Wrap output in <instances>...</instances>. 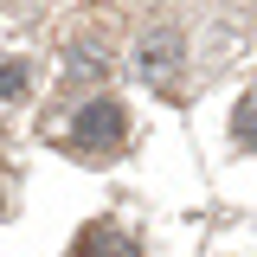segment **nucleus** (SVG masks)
I'll use <instances>...</instances> for the list:
<instances>
[{
    "instance_id": "nucleus-3",
    "label": "nucleus",
    "mask_w": 257,
    "mask_h": 257,
    "mask_svg": "<svg viewBox=\"0 0 257 257\" xmlns=\"http://www.w3.org/2000/svg\"><path fill=\"white\" fill-rule=\"evenodd\" d=\"M174 58H180V39H174V32H148V45H142V71H148V77H167V71H174Z\"/></svg>"
},
{
    "instance_id": "nucleus-4",
    "label": "nucleus",
    "mask_w": 257,
    "mask_h": 257,
    "mask_svg": "<svg viewBox=\"0 0 257 257\" xmlns=\"http://www.w3.org/2000/svg\"><path fill=\"white\" fill-rule=\"evenodd\" d=\"M231 135H238L244 148H251V142H257V90L244 96V103H238V116H231Z\"/></svg>"
},
{
    "instance_id": "nucleus-2",
    "label": "nucleus",
    "mask_w": 257,
    "mask_h": 257,
    "mask_svg": "<svg viewBox=\"0 0 257 257\" xmlns=\"http://www.w3.org/2000/svg\"><path fill=\"white\" fill-rule=\"evenodd\" d=\"M71 257H142V244L128 231H116V225H84L77 244H71Z\"/></svg>"
},
{
    "instance_id": "nucleus-1",
    "label": "nucleus",
    "mask_w": 257,
    "mask_h": 257,
    "mask_svg": "<svg viewBox=\"0 0 257 257\" xmlns=\"http://www.w3.org/2000/svg\"><path fill=\"white\" fill-rule=\"evenodd\" d=\"M122 135H128V116H122V103L116 96H90L84 109H77V122H71V148L84 161H109L116 148H122Z\"/></svg>"
}]
</instances>
